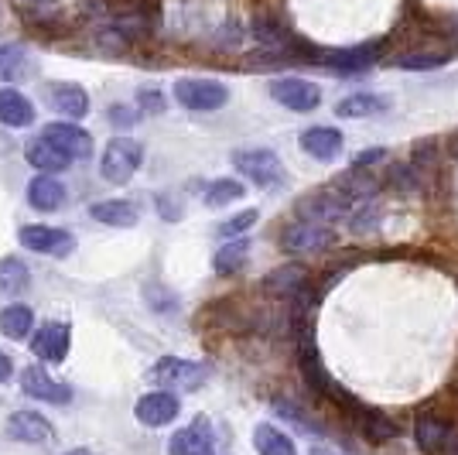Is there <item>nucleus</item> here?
Wrapping results in <instances>:
<instances>
[{
    "label": "nucleus",
    "mask_w": 458,
    "mask_h": 455,
    "mask_svg": "<svg viewBox=\"0 0 458 455\" xmlns=\"http://www.w3.org/2000/svg\"><path fill=\"white\" fill-rule=\"evenodd\" d=\"M140 161H144V148L137 144L134 137H114V141L103 148L99 171H103V178H106V182L123 185V182H131V178H134V171L140 168Z\"/></svg>",
    "instance_id": "obj_5"
},
{
    "label": "nucleus",
    "mask_w": 458,
    "mask_h": 455,
    "mask_svg": "<svg viewBox=\"0 0 458 455\" xmlns=\"http://www.w3.org/2000/svg\"><path fill=\"white\" fill-rule=\"evenodd\" d=\"M89 216H93L96 223L114 227V229H131V227H137V219H140L137 206L127 202V199H103V202H93V206H89Z\"/></svg>",
    "instance_id": "obj_20"
},
{
    "label": "nucleus",
    "mask_w": 458,
    "mask_h": 455,
    "mask_svg": "<svg viewBox=\"0 0 458 455\" xmlns=\"http://www.w3.org/2000/svg\"><path fill=\"white\" fill-rule=\"evenodd\" d=\"M352 195L335 182L328 189H315L308 192L305 199H298V219H308V223H322V227H332L335 219H343L345 212H352Z\"/></svg>",
    "instance_id": "obj_1"
},
{
    "label": "nucleus",
    "mask_w": 458,
    "mask_h": 455,
    "mask_svg": "<svg viewBox=\"0 0 458 455\" xmlns=\"http://www.w3.org/2000/svg\"><path fill=\"white\" fill-rule=\"evenodd\" d=\"M69 455H93V452H86V449H76V452H69Z\"/></svg>",
    "instance_id": "obj_45"
},
{
    "label": "nucleus",
    "mask_w": 458,
    "mask_h": 455,
    "mask_svg": "<svg viewBox=\"0 0 458 455\" xmlns=\"http://www.w3.org/2000/svg\"><path fill=\"white\" fill-rule=\"evenodd\" d=\"M28 161H31L38 171H45V175H55V171L69 168L76 158H72V154H65L62 148H55L52 141L38 137V141H31V144H28Z\"/></svg>",
    "instance_id": "obj_24"
},
{
    "label": "nucleus",
    "mask_w": 458,
    "mask_h": 455,
    "mask_svg": "<svg viewBox=\"0 0 458 455\" xmlns=\"http://www.w3.org/2000/svg\"><path fill=\"white\" fill-rule=\"evenodd\" d=\"M31 288V270L21 257H4L0 261V295H24Z\"/></svg>",
    "instance_id": "obj_25"
},
{
    "label": "nucleus",
    "mask_w": 458,
    "mask_h": 455,
    "mask_svg": "<svg viewBox=\"0 0 458 455\" xmlns=\"http://www.w3.org/2000/svg\"><path fill=\"white\" fill-rule=\"evenodd\" d=\"M383 158H386V151L383 148H369V151H363L356 161H352V168H366V165H380Z\"/></svg>",
    "instance_id": "obj_38"
},
{
    "label": "nucleus",
    "mask_w": 458,
    "mask_h": 455,
    "mask_svg": "<svg viewBox=\"0 0 458 455\" xmlns=\"http://www.w3.org/2000/svg\"><path fill=\"white\" fill-rule=\"evenodd\" d=\"M332 229L322 227V223H308V219H298L281 233V247L287 253H318L332 244Z\"/></svg>",
    "instance_id": "obj_10"
},
{
    "label": "nucleus",
    "mask_w": 458,
    "mask_h": 455,
    "mask_svg": "<svg viewBox=\"0 0 458 455\" xmlns=\"http://www.w3.org/2000/svg\"><path fill=\"white\" fill-rule=\"evenodd\" d=\"M390 110V99L383 93H352L343 103H335V116L343 120H360V116H377Z\"/></svg>",
    "instance_id": "obj_23"
},
{
    "label": "nucleus",
    "mask_w": 458,
    "mask_h": 455,
    "mask_svg": "<svg viewBox=\"0 0 458 455\" xmlns=\"http://www.w3.org/2000/svg\"><path fill=\"white\" fill-rule=\"evenodd\" d=\"M253 223H257V209H247V212L233 216V219H226V223H219L216 233H219V236H226V240H236V236H243Z\"/></svg>",
    "instance_id": "obj_36"
},
{
    "label": "nucleus",
    "mask_w": 458,
    "mask_h": 455,
    "mask_svg": "<svg viewBox=\"0 0 458 455\" xmlns=\"http://www.w3.org/2000/svg\"><path fill=\"white\" fill-rule=\"evenodd\" d=\"M45 141H52L55 148H62L65 154H72V158H89L93 154V133L82 131V127H76V124H48L45 127V133H41Z\"/></svg>",
    "instance_id": "obj_16"
},
{
    "label": "nucleus",
    "mask_w": 458,
    "mask_h": 455,
    "mask_svg": "<svg viewBox=\"0 0 458 455\" xmlns=\"http://www.w3.org/2000/svg\"><path fill=\"white\" fill-rule=\"evenodd\" d=\"M0 76L21 79L28 76V56L21 45H0Z\"/></svg>",
    "instance_id": "obj_32"
},
{
    "label": "nucleus",
    "mask_w": 458,
    "mask_h": 455,
    "mask_svg": "<svg viewBox=\"0 0 458 455\" xmlns=\"http://www.w3.org/2000/svg\"><path fill=\"white\" fill-rule=\"evenodd\" d=\"M448 62V56H435V52H420V56H401L397 65L407 73H428V69H441Z\"/></svg>",
    "instance_id": "obj_34"
},
{
    "label": "nucleus",
    "mask_w": 458,
    "mask_h": 455,
    "mask_svg": "<svg viewBox=\"0 0 458 455\" xmlns=\"http://www.w3.org/2000/svg\"><path fill=\"white\" fill-rule=\"evenodd\" d=\"M45 99L65 120H79V116L89 114V93L79 82H48L45 86Z\"/></svg>",
    "instance_id": "obj_12"
},
{
    "label": "nucleus",
    "mask_w": 458,
    "mask_h": 455,
    "mask_svg": "<svg viewBox=\"0 0 458 455\" xmlns=\"http://www.w3.org/2000/svg\"><path fill=\"white\" fill-rule=\"evenodd\" d=\"M0 124L4 127H31L35 124V107L21 90H11V86L0 90Z\"/></svg>",
    "instance_id": "obj_21"
},
{
    "label": "nucleus",
    "mask_w": 458,
    "mask_h": 455,
    "mask_svg": "<svg viewBox=\"0 0 458 455\" xmlns=\"http://www.w3.org/2000/svg\"><path fill=\"white\" fill-rule=\"evenodd\" d=\"M182 411V400L174 391H154V394H144V398L137 400L134 415L140 425H148V428H161V425H168L174 421Z\"/></svg>",
    "instance_id": "obj_11"
},
{
    "label": "nucleus",
    "mask_w": 458,
    "mask_h": 455,
    "mask_svg": "<svg viewBox=\"0 0 458 455\" xmlns=\"http://www.w3.org/2000/svg\"><path fill=\"white\" fill-rule=\"evenodd\" d=\"M174 103L195 110V114H212L229 103V90L219 79H178L174 82Z\"/></svg>",
    "instance_id": "obj_4"
},
{
    "label": "nucleus",
    "mask_w": 458,
    "mask_h": 455,
    "mask_svg": "<svg viewBox=\"0 0 458 455\" xmlns=\"http://www.w3.org/2000/svg\"><path fill=\"white\" fill-rule=\"evenodd\" d=\"M377 223H380V206H373V199H363L360 209H352V216H349V227L356 229V233L373 229Z\"/></svg>",
    "instance_id": "obj_35"
},
{
    "label": "nucleus",
    "mask_w": 458,
    "mask_h": 455,
    "mask_svg": "<svg viewBox=\"0 0 458 455\" xmlns=\"http://www.w3.org/2000/svg\"><path fill=\"white\" fill-rule=\"evenodd\" d=\"M151 380L161 391H199L206 383V366L202 363L182 360V356H161L151 366Z\"/></svg>",
    "instance_id": "obj_6"
},
{
    "label": "nucleus",
    "mask_w": 458,
    "mask_h": 455,
    "mask_svg": "<svg viewBox=\"0 0 458 455\" xmlns=\"http://www.w3.org/2000/svg\"><path fill=\"white\" fill-rule=\"evenodd\" d=\"M253 35H257V41L264 45V48H284V28H277L270 18H257L253 21Z\"/></svg>",
    "instance_id": "obj_33"
},
{
    "label": "nucleus",
    "mask_w": 458,
    "mask_h": 455,
    "mask_svg": "<svg viewBox=\"0 0 458 455\" xmlns=\"http://www.w3.org/2000/svg\"><path fill=\"white\" fill-rule=\"evenodd\" d=\"M21 244L35 253H48V257H69L76 250V236L65 233L58 227H41V223H31V227H21Z\"/></svg>",
    "instance_id": "obj_9"
},
{
    "label": "nucleus",
    "mask_w": 458,
    "mask_h": 455,
    "mask_svg": "<svg viewBox=\"0 0 458 455\" xmlns=\"http://www.w3.org/2000/svg\"><path fill=\"white\" fill-rule=\"evenodd\" d=\"M212 449H216V432L206 417H195L189 428L174 432L168 442L172 455H212Z\"/></svg>",
    "instance_id": "obj_14"
},
{
    "label": "nucleus",
    "mask_w": 458,
    "mask_h": 455,
    "mask_svg": "<svg viewBox=\"0 0 458 455\" xmlns=\"http://www.w3.org/2000/svg\"><path fill=\"white\" fill-rule=\"evenodd\" d=\"M445 452H448V455H458V442H452V445H448Z\"/></svg>",
    "instance_id": "obj_43"
},
{
    "label": "nucleus",
    "mask_w": 458,
    "mask_h": 455,
    "mask_svg": "<svg viewBox=\"0 0 458 455\" xmlns=\"http://www.w3.org/2000/svg\"><path fill=\"white\" fill-rule=\"evenodd\" d=\"M311 455H339L335 449H311Z\"/></svg>",
    "instance_id": "obj_42"
},
{
    "label": "nucleus",
    "mask_w": 458,
    "mask_h": 455,
    "mask_svg": "<svg viewBox=\"0 0 458 455\" xmlns=\"http://www.w3.org/2000/svg\"><path fill=\"white\" fill-rule=\"evenodd\" d=\"M69 192L58 182L55 175H38L31 185H28V202L38 209V212H55V209L65 206Z\"/></svg>",
    "instance_id": "obj_22"
},
{
    "label": "nucleus",
    "mask_w": 458,
    "mask_h": 455,
    "mask_svg": "<svg viewBox=\"0 0 458 455\" xmlns=\"http://www.w3.org/2000/svg\"><path fill=\"white\" fill-rule=\"evenodd\" d=\"M247 189H243V182H233V178H216L209 182V189H206V206L219 209V206H229V202H236V199H243Z\"/></svg>",
    "instance_id": "obj_30"
},
{
    "label": "nucleus",
    "mask_w": 458,
    "mask_h": 455,
    "mask_svg": "<svg viewBox=\"0 0 458 455\" xmlns=\"http://www.w3.org/2000/svg\"><path fill=\"white\" fill-rule=\"evenodd\" d=\"M328 394L335 398V404H339L343 411H349V417L356 421V428H360L369 442H390V438H397V425L383 415V411L369 408V404H363V400H356L349 391L335 387V383H332V391H328Z\"/></svg>",
    "instance_id": "obj_2"
},
{
    "label": "nucleus",
    "mask_w": 458,
    "mask_h": 455,
    "mask_svg": "<svg viewBox=\"0 0 458 455\" xmlns=\"http://www.w3.org/2000/svg\"><path fill=\"white\" fill-rule=\"evenodd\" d=\"M7 438L24 442V445H38V442L52 438V425L38 411H18V415H11V421H7Z\"/></svg>",
    "instance_id": "obj_18"
},
{
    "label": "nucleus",
    "mask_w": 458,
    "mask_h": 455,
    "mask_svg": "<svg viewBox=\"0 0 458 455\" xmlns=\"http://www.w3.org/2000/svg\"><path fill=\"white\" fill-rule=\"evenodd\" d=\"M301 151L318 158V161H335L339 151H343V133L335 127H308L301 137H298Z\"/></svg>",
    "instance_id": "obj_19"
},
{
    "label": "nucleus",
    "mask_w": 458,
    "mask_h": 455,
    "mask_svg": "<svg viewBox=\"0 0 458 455\" xmlns=\"http://www.w3.org/2000/svg\"><path fill=\"white\" fill-rule=\"evenodd\" d=\"M11 373H14V363H11V356H7V353H0V383H7V380H11Z\"/></svg>",
    "instance_id": "obj_41"
},
{
    "label": "nucleus",
    "mask_w": 458,
    "mask_h": 455,
    "mask_svg": "<svg viewBox=\"0 0 458 455\" xmlns=\"http://www.w3.org/2000/svg\"><path fill=\"white\" fill-rule=\"evenodd\" d=\"M301 370H305V380L315 387V391H332V380L325 373L322 360H318V349L311 346V339H301Z\"/></svg>",
    "instance_id": "obj_29"
},
{
    "label": "nucleus",
    "mask_w": 458,
    "mask_h": 455,
    "mask_svg": "<svg viewBox=\"0 0 458 455\" xmlns=\"http://www.w3.org/2000/svg\"><path fill=\"white\" fill-rule=\"evenodd\" d=\"M21 387H24V394H28V398L48 400V404H69V400H72V387L55 383V380L48 377L41 366H35V363L21 373Z\"/></svg>",
    "instance_id": "obj_15"
},
{
    "label": "nucleus",
    "mask_w": 458,
    "mask_h": 455,
    "mask_svg": "<svg viewBox=\"0 0 458 455\" xmlns=\"http://www.w3.org/2000/svg\"><path fill=\"white\" fill-rule=\"evenodd\" d=\"M380 56H383V41H366V45H352V48H339V52H322V56L315 58L322 65H328L332 73H339V76H360Z\"/></svg>",
    "instance_id": "obj_8"
},
{
    "label": "nucleus",
    "mask_w": 458,
    "mask_h": 455,
    "mask_svg": "<svg viewBox=\"0 0 458 455\" xmlns=\"http://www.w3.org/2000/svg\"><path fill=\"white\" fill-rule=\"evenodd\" d=\"M250 257V236H236V240H229L226 247L216 250V257H212V264H216V274H236L240 267L247 264Z\"/></svg>",
    "instance_id": "obj_27"
},
{
    "label": "nucleus",
    "mask_w": 458,
    "mask_h": 455,
    "mask_svg": "<svg viewBox=\"0 0 458 455\" xmlns=\"http://www.w3.org/2000/svg\"><path fill=\"white\" fill-rule=\"evenodd\" d=\"M414 438H418L420 452L441 455L452 445V425L428 411V415H418V421H414Z\"/></svg>",
    "instance_id": "obj_17"
},
{
    "label": "nucleus",
    "mask_w": 458,
    "mask_h": 455,
    "mask_svg": "<svg viewBox=\"0 0 458 455\" xmlns=\"http://www.w3.org/2000/svg\"><path fill=\"white\" fill-rule=\"evenodd\" d=\"M69 342H72V329L69 325L48 322L31 336V353L45 363H62L69 356Z\"/></svg>",
    "instance_id": "obj_13"
},
{
    "label": "nucleus",
    "mask_w": 458,
    "mask_h": 455,
    "mask_svg": "<svg viewBox=\"0 0 458 455\" xmlns=\"http://www.w3.org/2000/svg\"><path fill=\"white\" fill-rule=\"evenodd\" d=\"M229 161L243 178H250L260 189H274L284 178V165L270 148H240V151H233Z\"/></svg>",
    "instance_id": "obj_3"
},
{
    "label": "nucleus",
    "mask_w": 458,
    "mask_h": 455,
    "mask_svg": "<svg viewBox=\"0 0 458 455\" xmlns=\"http://www.w3.org/2000/svg\"><path fill=\"white\" fill-rule=\"evenodd\" d=\"M157 206H161V216H165V219H182V209H178V206H172V202H168V199H165V195H161V199H157Z\"/></svg>",
    "instance_id": "obj_40"
},
{
    "label": "nucleus",
    "mask_w": 458,
    "mask_h": 455,
    "mask_svg": "<svg viewBox=\"0 0 458 455\" xmlns=\"http://www.w3.org/2000/svg\"><path fill=\"white\" fill-rule=\"evenodd\" d=\"M110 124H116V127H120V124H123V127H131V124H134V110H127V107H110Z\"/></svg>",
    "instance_id": "obj_39"
},
{
    "label": "nucleus",
    "mask_w": 458,
    "mask_h": 455,
    "mask_svg": "<svg viewBox=\"0 0 458 455\" xmlns=\"http://www.w3.org/2000/svg\"><path fill=\"white\" fill-rule=\"evenodd\" d=\"M137 99H140V107H144L148 114H161V110H165V99H161L157 90H140Z\"/></svg>",
    "instance_id": "obj_37"
},
{
    "label": "nucleus",
    "mask_w": 458,
    "mask_h": 455,
    "mask_svg": "<svg viewBox=\"0 0 458 455\" xmlns=\"http://www.w3.org/2000/svg\"><path fill=\"white\" fill-rule=\"evenodd\" d=\"M270 96H274L284 110H294V114H311V110H318V103H322V90H318L311 79H301V76L274 79V82H270Z\"/></svg>",
    "instance_id": "obj_7"
},
{
    "label": "nucleus",
    "mask_w": 458,
    "mask_h": 455,
    "mask_svg": "<svg viewBox=\"0 0 458 455\" xmlns=\"http://www.w3.org/2000/svg\"><path fill=\"white\" fill-rule=\"evenodd\" d=\"M253 445H257L260 455H298L291 435H284V432L274 428V425H257V428H253Z\"/></svg>",
    "instance_id": "obj_26"
},
{
    "label": "nucleus",
    "mask_w": 458,
    "mask_h": 455,
    "mask_svg": "<svg viewBox=\"0 0 458 455\" xmlns=\"http://www.w3.org/2000/svg\"><path fill=\"white\" fill-rule=\"evenodd\" d=\"M301 285H305V270L294 264L274 270L267 281H264V288H267L270 295H291V291H301Z\"/></svg>",
    "instance_id": "obj_31"
},
{
    "label": "nucleus",
    "mask_w": 458,
    "mask_h": 455,
    "mask_svg": "<svg viewBox=\"0 0 458 455\" xmlns=\"http://www.w3.org/2000/svg\"><path fill=\"white\" fill-rule=\"evenodd\" d=\"M31 325H35V312L28 305H7L0 312V332L7 339H24L31 332Z\"/></svg>",
    "instance_id": "obj_28"
},
{
    "label": "nucleus",
    "mask_w": 458,
    "mask_h": 455,
    "mask_svg": "<svg viewBox=\"0 0 458 455\" xmlns=\"http://www.w3.org/2000/svg\"><path fill=\"white\" fill-rule=\"evenodd\" d=\"M35 4H45V7H55V0H35Z\"/></svg>",
    "instance_id": "obj_44"
}]
</instances>
